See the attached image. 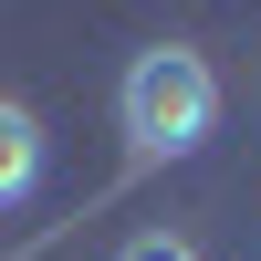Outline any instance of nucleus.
I'll return each instance as SVG.
<instances>
[{
  "instance_id": "f257e3e1",
  "label": "nucleus",
  "mask_w": 261,
  "mask_h": 261,
  "mask_svg": "<svg viewBox=\"0 0 261 261\" xmlns=\"http://www.w3.org/2000/svg\"><path fill=\"white\" fill-rule=\"evenodd\" d=\"M115 115H125V146H136L146 167L199 157V146L220 136V63H209L199 42H146V53L125 63V84H115Z\"/></svg>"
},
{
  "instance_id": "f03ea898",
  "label": "nucleus",
  "mask_w": 261,
  "mask_h": 261,
  "mask_svg": "<svg viewBox=\"0 0 261 261\" xmlns=\"http://www.w3.org/2000/svg\"><path fill=\"white\" fill-rule=\"evenodd\" d=\"M42 157H53V146H42V115L32 105H0V209H21L42 188Z\"/></svg>"
},
{
  "instance_id": "7ed1b4c3",
  "label": "nucleus",
  "mask_w": 261,
  "mask_h": 261,
  "mask_svg": "<svg viewBox=\"0 0 261 261\" xmlns=\"http://www.w3.org/2000/svg\"><path fill=\"white\" fill-rule=\"evenodd\" d=\"M115 261H199V241H178V230H136Z\"/></svg>"
}]
</instances>
